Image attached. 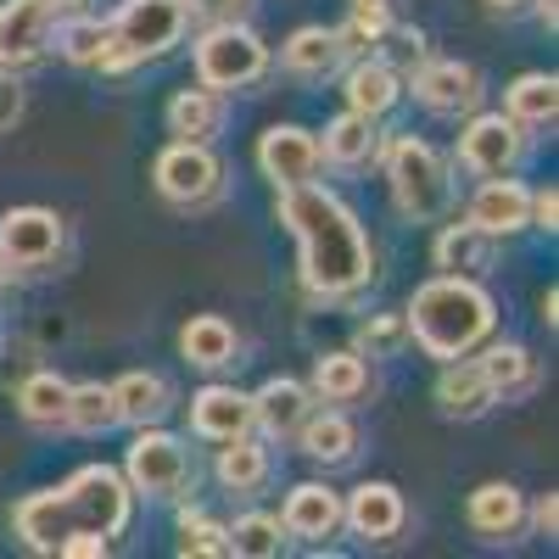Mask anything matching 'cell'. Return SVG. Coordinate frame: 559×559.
Returning <instances> with one entry per match:
<instances>
[{"label": "cell", "instance_id": "cell-45", "mask_svg": "<svg viewBox=\"0 0 559 559\" xmlns=\"http://www.w3.org/2000/svg\"><path fill=\"white\" fill-rule=\"evenodd\" d=\"M492 12H503V17H515V12H526V7H537V0H487Z\"/></svg>", "mask_w": 559, "mask_h": 559}, {"label": "cell", "instance_id": "cell-32", "mask_svg": "<svg viewBox=\"0 0 559 559\" xmlns=\"http://www.w3.org/2000/svg\"><path fill=\"white\" fill-rule=\"evenodd\" d=\"M62 426L84 431V437H102L118 426V403H112V386L102 381H84V386H68V414H62Z\"/></svg>", "mask_w": 559, "mask_h": 559}, {"label": "cell", "instance_id": "cell-47", "mask_svg": "<svg viewBox=\"0 0 559 559\" xmlns=\"http://www.w3.org/2000/svg\"><path fill=\"white\" fill-rule=\"evenodd\" d=\"M12 286V263H7V252H0V292Z\"/></svg>", "mask_w": 559, "mask_h": 559}, {"label": "cell", "instance_id": "cell-34", "mask_svg": "<svg viewBox=\"0 0 559 559\" xmlns=\"http://www.w3.org/2000/svg\"><path fill=\"white\" fill-rule=\"evenodd\" d=\"M263 476H269V453L241 431V437H229L224 448H218V481L229 487V492H252V487H263Z\"/></svg>", "mask_w": 559, "mask_h": 559}, {"label": "cell", "instance_id": "cell-44", "mask_svg": "<svg viewBox=\"0 0 559 559\" xmlns=\"http://www.w3.org/2000/svg\"><path fill=\"white\" fill-rule=\"evenodd\" d=\"M526 515L537 521V532H543V537H554V532H559V498H554V492H543V498L526 509Z\"/></svg>", "mask_w": 559, "mask_h": 559}, {"label": "cell", "instance_id": "cell-22", "mask_svg": "<svg viewBox=\"0 0 559 559\" xmlns=\"http://www.w3.org/2000/svg\"><path fill=\"white\" fill-rule=\"evenodd\" d=\"M112 403H118V419H129V426H157L168 414V381L152 376V369H129L123 381H112Z\"/></svg>", "mask_w": 559, "mask_h": 559}, {"label": "cell", "instance_id": "cell-16", "mask_svg": "<svg viewBox=\"0 0 559 559\" xmlns=\"http://www.w3.org/2000/svg\"><path fill=\"white\" fill-rule=\"evenodd\" d=\"M471 224L476 229H487V236L498 241V236H515V229H526L532 224V191L526 185H515V179H487L481 191H476V202H471Z\"/></svg>", "mask_w": 559, "mask_h": 559}, {"label": "cell", "instance_id": "cell-9", "mask_svg": "<svg viewBox=\"0 0 559 559\" xmlns=\"http://www.w3.org/2000/svg\"><path fill=\"white\" fill-rule=\"evenodd\" d=\"M526 152V134L515 118H503V112H487V118H471V129L459 134V163L481 174V179H503V174H515Z\"/></svg>", "mask_w": 559, "mask_h": 559}, {"label": "cell", "instance_id": "cell-25", "mask_svg": "<svg viewBox=\"0 0 559 559\" xmlns=\"http://www.w3.org/2000/svg\"><path fill=\"white\" fill-rule=\"evenodd\" d=\"M342 34L336 28H297L286 39V68L297 79H324V73H336L342 68Z\"/></svg>", "mask_w": 559, "mask_h": 559}, {"label": "cell", "instance_id": "cell-29", "mask_svg": "<svg viewBox=\"0 0 559 559\" xmlns=\"http://www.w3.org/2000/svg\"><path fill=\"white\" fill-rule=\"evenodd\" d=\"M168 123H174V134L179 140H207L218 134V123H224V107H218V90H179V96L168 102Z\"/></svg>", "mask_w": 559, "mask_h": 559}, {"label": "cell", "instance_id": "cell-43", "mask_svg": "<svg viewBox=\"0 0 559 559\" xmlns=\"http://www.w3.org/2000/svg\"><path fill=\"white\" fill-rule=\"evenodd\" d=\"M532 224L548 229V236L559 229V197H554V185H548V191H532Z\"/></svg>", "mask_w": 559, "mask_h": 559}, {"label": "cell", "instance_id": "cell-8", "mask_svg": "<svg viewBox=\"0 0 559 559\" xmlns=\"http://www.w3.org/2000/svg\"><path fill=\"white\" fill-rule=\"evenodd\" d=\"M224 185V168L218 157L202 146V140H174V146L157 157V191L174 202V207H202L218 197Z\"/></svg>", "mask_w": 559, "mask_h": 559}, {"label": "cell", "instance_id": "cell-36", "mask_svg": "<svg viewBox=\"0 0 559 559\" xmlns=\"http://www.w3.org/2000/svg\"><path fill=\"white\" fill-rule=\"evenodd\" d=\"M51 39H57V51H62L68 62L90 68V62L102 57V45H107V23H102V17H73V23H57Z\"/></svg>", "mask_w": 559, "mask_h": 559}, {"label": "cell", "instance_id": "cell-18", "mask_svg": "<svg viewBox=\"0 0 559 559\" xmlns=\"http://www.w3.org/2000/svg\"><path fill=\"white\" fill-rule=\"evenodd\" d=\"M471 526L487 537V543H509V537H521V526H526V498L509 487V481H487V487H476L471 492Z\"/></svg>", "mask_w": 559, "mask_h": 559}, {"label": "cell", "instance_id": "cell-15", "mask_svg": "<svg viewBox=\"0 0 559 559\" xmlns=\"http://www.w3.org/2000/svg\"><path fill=\"white\" fill-rule=\"evenodd\" d=\"M286 537H302V543H324L336 537L342 526V492L324 487V481H302L292 498H286V515H280Z\"/></svg>", "mask_w": 559, "mask_h": 559}, {"label": "cell", "instance_id": "cell-40", "mask_svg": "<svg viewBox=\"0 0 559 559\" xmlns=\"http://www.w3.org/2000/svg\"><path fill=\"white\" fill-rule=\"evenodd\" d=\"M185 12H197L207 23H229V17H241L247 12V0H179Z\"/></svg>", "mask_w": 559, "mask_h": 559}, {"label": "cell", "instance_id": "cell-12", "mask_svg": "<svg viewBox=\"0 0 559 559\" xmlns=\"http://www.w3.org/2000/svg\"><path fill=\"white\" fill-rule=\"evenodd\" d=\"M258 163H263V174L280 185V191H292V185H313V174H319V140L308 134V129H297V123H274L263 140H258Z\"/></svg>", "mask_w": 559, "mask_h": 559}, {"label": "cell", "instance_id": "cell-7", "mask_svg": "<svg viewBox=\"0 0 559 559\" xmlns=\"http://www.w3.org/2000/svg\"><path fill=\"white\" fill-rule=\"evenodd\" d=\"M129 487L146 498H179L191 487V453H185V442L140 426V437L129 442Z\"/></svg>", "mask_w": 559, "mask_h": 559}, {"label": "cell", "instance_id": "cell-35", "mask_svg": "<svg viewBox=\"0 0 559 559\" xmlns=\"http://www.w3.org/2000/svg\"><path fill=\"white\" fill-rule=\"evenodd\" d=\"M280 548H286V526L274 515H247L229 526V554H241V559H274Z\"/></svg>", "mask_w": 559, "mask_h": 559}, {"label": "cell", "instance_id": "cell-1", "mask_svg": "<svg viewBox=\"0 0 559 559\" xmlns=\"http://www.w3.org/2000/svg\"><path fill=\"white\" fill-rule=\"evenodd\" d=\"M280 224L302 247V286L324 302H347L376 280V252H369L364 224L319 185H292L280 191Z\"/></svg>", "mask_w": 559, "mask_h": 559}, {"label": "cell", "instance_id": "cell-46", "mask_svg": "<svg viewBox=\"0 0 559 559\" xmlns=\"http://www.w3.org/2000/svg\"><path fill=\"white\" fill-rule=\"evenodd\" d=\"M45 7H51V12H79L84 0H45Z\"/></svg>", "mask_w": 559, "mask_h": 559}, {"label": "cell", "instance_id": "cell-14", "mask_svg": "<svg viewBox=\"0 0 559 559\" xmlns=\"http://www.w3.org/2000/svg\"><path fill=\"white\" fill-rule=\"evenodd\" d=\"M342 526H353L364 543H386L403 532V492L386 481H364L347 503H342Z\"/></svg>", "mask_w": 559, "mask_h": 559}, {"label": "cell", "instance_id": "cell-37", "mask_svg": "<svg viewBox=\"0 0 559 559\" xmlns=\"http://www.w3.org/2000/svg\"><path fill=\"white\" fill-rule=\"evenodd\" d=\"M408 342V319L403 313H381V319H369L364 331H358V347L369 353V358H386V353H397Z\"/></svg>", "mask_w": 559, "mask_h": 559}, {"label": "cell", "instance_id": "cell-26", "mask_svg": "<svg viewBox=\"0 0 559 559\" xmlns=\"http://www.w3.org/2000/svg\"><path fill=\"white\" fill-rule=\"evenodd\" d=\"M476 369H481V381L492 386V397H515V392H526V386L537 381L532 353H526V347H515V342L487 347V353L476 358Z\"/></svg>", "mask_w": 559, "mask_h": 559}, {"label": "cell", "instance_id": "cell-42", "mask_svg": "<svg viewBox=\"0 0 559 559\" xmlns=\"http://www.w3.org/2000/svg\"><path fill=\"white\" fill-rule=\"evenodd\" d=\"M112 548V537H102V532H73L57 554H73V559H96V554H107Z\"/></svg>", "mask_w": 559, "mask_h": 559}, {"label": "cell", "instance_id": "cell-10", "mask_svg": "<svg viewBox=\"0 0 559 559\" xmlns=\"http://www.w3.org/2000/svg\"><path fill=\"white\" fill-rule=\"evenodd\" d=\"M51 28H57V12L45 0H7L0 7V68L17 73L39 62L45 45H51Z\"/></svg>", "mask_w": 559, "mask_h": 559}, {"label": "cell", "instance_id": "cell-17", "mask_svg": "<svg viewBox=\"0 0 559 559\" xmlns=\"http://www.w3.org/2000/svg\"><path fill=\"white\" fill-rule=\"evenodd\" d=\"M191 431L207 442H229L252 431V397H241L236 386H207L191 397Z\"/></svg>", "mask_w": 559, "mask_h": 559}, {"label": "cell", "instance_id": "cell-41", "mask_svg": "<svg viewBox=\"0 0 559 559\" xmlns=\"http://www.w3.org/2000/svg\"><path fill=\"white\" fill-rule=\"evenodd\" d=\"M17 118H23V84L12 73H0V134H7Z\"/></svg>", "mask_w": 559, "mask_h": 559}, {"label": "cell", "instance_id": "cell-24", "mask_svg": "<svg viewBox=\"0 0 559 559\" xmlns=\"http://www.w3.org/2000/svg\"><path fill=\"white\" fill-rule=\"evenodd\" d=\"M179 353L197 369H224V364H236V331H229L218 313H197L179 331Z\"/></svg>", "mask_w": 559, "mask_h": 559}, {"label": "cell", "instance_id": "cell-11", "mask_svg": "<svg viewBox=\"0 0 559 559\" xmlns=\"http://www.w3.org/2000/svg\"><path fill=\"white\" fill-rule=\"evenodd\" d=\"M0 252L12 269H45L62 252V218L45 207H12L0 218Z\"/></svg>", "mask_w": 559, "mask_h": 559}, {"label": "cell", "instance_id": "cell-27", "mask_svg": "<svg viewBox=\"0 0 559 559\" xmlns=\"http://www.w3.org/2000/svg\"><path fill=\"white\" fill-rule=\"evenodd\" d=\"M509 118H515L521 129L532 123H554L559 118V79L554 73H521L515 84H509V96H503Z\"/></svg>", "mask_w": 559, "mask_h": 559}, {"label": "cell", "instance_id": "cell-4", "mask_svg": "<svg viewBox=\"0 0 559 559\" xmlns=\"http://www.w3.org/2000/svg\"><path fill=\"white\" fill-rule=\"evenodd\" d=\"M185 12L179 0H123L118 17L107 23V45H102V57L96 68L102 73H123L134 62H146V57H163L179 45L185 34Z\"/></svg>", "mask_w": 559, "mask_h": 559}, {"label": "cell", "instance_id": "cell-5", "mask_svg": "<svg viewBox=\"0 0 559 559\" xmlns=\"http://www.w3.org/2000/svg\"><path fill=\"white\" fill-rule=\"evenodd\" d=\"M386 179H392V202L403 207V218L414 224H431L448 213L453 202V179H448V163L414 134H397L386 140Z\"/></svg>", "mask_w": 559, "mask_h": 559}, {"label": "cell", "instance_id": "cell-13", "mask_svg": "<svg viewBox=\"0 0 559 559\" xmlns=\"http://www.w3.org/2000/svg\"><path fill=\"white\" fill-rule=\"evenodd\" d=\"M414 96L426 102L431 112H442V118L476 112V102H481V73L464 68V62H419Z\"/></svg>", "mask_w": 559, "mask_h": 559}, {"label": "cell", "instance_id": "cell-6", "mask_svg": "<svg viewBox=\"0 0 559 559\" xmlns=\"http://www.w3.org/2000/svg\"><path fill=\"white\" fill-rule=\"evenodd\" d=\"M269 73V45L241 23V17H229V23H213L202 39H197V79L207 90H247Z\"/></svg>", "mask_w": 559, "mask_h": 559}, {"label": "cell", "instance_id": "cell-21", "mask_svg": "<svg viewBox=\"0 0 559 559\" xmlns=\"http://www.w3.org/2000/svg\"><path fill=\"white\" fill-rule=\"evenodd\" d=\"M492 403H498V397H492V386L481 381V369L448 358L442 381H437V408H442L448 419H476V414H487Z\"/></svg>", "mask_w": 559, "mask_h": 559}, {"label": "cell", "instance_id": "cell-19", "mask_svg": "<svg viewBox=\"0 0 559 559\" xmlns=\"http://www.w3.org/2000/svg\"><path fill=\"white\" fill-rule=\"evenodd\" d=\"M313 414V403H308V386H297V381H269L258 397H252V426H263L269 437H297V426Z\"/></svg>", "mask_w": 559, "mask_h": 559}, {"label": "cell", "instance_id": "cell-31", "mask_svg": "<svg viewBox=\"0 0 559 559\" xmlns=\"http://www.w3.org/2000/svg\"><path fill=\"white\" fill-rule=\"evenodd\" d=\"M487 258H492V236L476 224H448L437 236V269H448V274H476V269H487Z\"/></svg>", "mask_w": 559, "mask_h": 559}, {"label": "cell", "instance_id": "cell-33", "mask_svg": "<svg viewBox=\"0 0 559 559\" xmlns=\"http://www.w3.org/2000/svg\"><path fill=\"white\" fill-rule=\"evenodd\" d=\"M364 386H369L364 353H324L319 369H313V392H319L324 403H353Z\"/></svg>", "mask_w": 559, "mask_h": 559}, {"label": "cell", "instance_id": "cell-23", "mask_svg": "<svg viewBox=\"0 0 559 559\" xmlns=\"http://www.w3.org/2000/svg\"><path fill=\"white\" fill-rule=\"evenodd\" d=\"M347 107L353 112H364V118H381V112H392V102H397V68L392 62H381V57H369V62H358L353 73H347Z\"/></svg>", "mask_w": 559, "mask_h": 559}, {"label": "cell", "instance_id": "cell-38", "mask_svg": "<svg viewBox=\"0 0 559 559\" xmlns=\"http://www.w3.org/2000/svg\"><path fill=\"white\" fill-rule=\"evenodd\" d=\"M179 554L191 559V554H229V532L202 521V515H185L179 521Z\"/></svg>", "mask_w": 559, "mask_h": 559}, {"label": "cell", "instance_id": "cell-39", "mask_svg": "<svg viewBox=\"0 0 559 559\" xmlns=\"http://www.w3.org/2000/svg\"><path fill=\"white\" fill-rule=\"evenodd\" d=\"M392 34V28H386ZM392 57L403 62V68H419V62H426V34H419V28H397L392 34Z\"/></svg>", "mask_w": 559, "mask_h": 559}, {"label": "cell", "instance_id": "cell-2", "mask_svg": "<svg viewBox=\"0 0 559 559\" xmlns=\"http://www.w3.org/2000/svg\"><path fill=\"white\" fill-rule=\"evenodd\" d=\"M129 498L134 487L107 471V464H84L79 476H68L62 487L51 492H34L17 503V537L34 548V554H57L73 532H102V537H118L129 526Z\"/></svg>", "mask_w": 559, "mask_h": 559}, {"label": "cell", "instance_id": "cell-20", "mask_svg": "<svg viewBox=\"0 0 559 559\" xmlns=\"http://www.w3.org/2000/svg\"><path fill=\"white\" fill-rule=\"evenodd\" d=\"M319 157H331L342 168H364V163H376L381 157V134H376V118H364V112H342L331 129H324V146Z\"/></svg>", "mask_w": 559, "mask_h": 559}, {"label": "cell", "instance_id": "cell-30", "mask_svg": "<svg viewBox=\"0 0 559 559\" xmlns=\"http://www.w3.org/2000/svg\"><path fill=\"white\" fill-rule=\"evenodd\" d=\"M17 414L28 419V426H62V414H68V381L57 376V369H34V376L17 386Z\"/></svg>", "mask_w": 559, "mask_h": 559}, {"label": "cell", "instance_id": "cell-28", "mask_svg": "<svg viewBox=\"0 0 559 559\" xmlns=\"http://www.w3.org/2000/svg\"><path fill=\"white\" fill-rule=\"evenodd\" d=\"M297 437H302V453L308 459H324V464H342L358 448V426H353L347 414H308L302 426H297Z\"/></svg>", "mask_w": 559, "mask_h": 559}, {"label": "cell", "instance_id": "cell-3", "mask_svg": "<svg viewBox=\"0 0 559 559\" xmlns=\"http://www.w3.org/2000/svg\"><path fill=\"white\" fill-rule=\"evenodd\" d=\"M408 336L431 358H464L492 336V297L476 286L471 274H442L431 286H419L408 302Z\"/></svg>", "mask_w": 559, "mask_h": 559}]
</instances>
